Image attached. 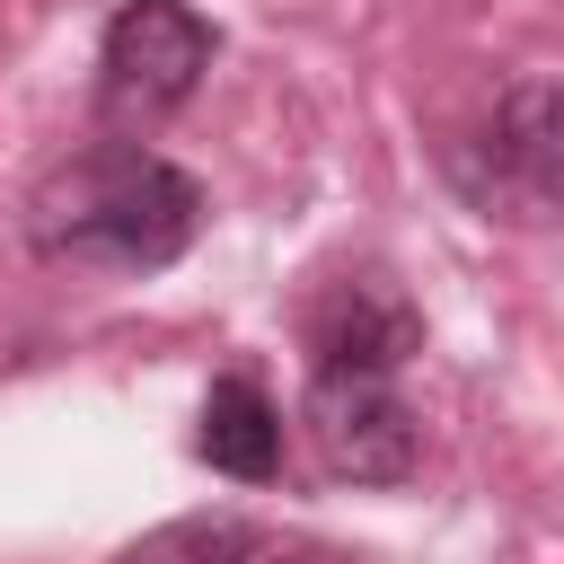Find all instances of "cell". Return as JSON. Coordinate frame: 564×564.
Instances as JSON below:
<instances>
[{
  "label": "cell",
  "instance_id": "52a82bcc",
  "mask_svg": "<svg viewBox=\"0 0 564 564\" xmlns=\"http://www.w3.org/2000/svg\"><path fill=\"white\" fill-rule=\"evenodd\" d=\"M247 555H256L247 520H229V511H194V520H167V529L132 538L115 564H247Z\"/></svg>",
  "mask_w": 564,
  "mask_h": 564
},
{
  "label": "cell",
  "instance_id": "ba28073f",
  "mask_svg": "<svg viewBox=\"0 0 564 564\" xmlns=\"http://www.w3.org/2000/svg\"><path fill=\"white\" fill-rule=\"evenodd\" d=\"M264 564H352V555H326V546H300V555H264Z\"/></svg>",
  "mask_w": 564,
  "mask_h": 564
},
{
  "label": "cell",
  "instance_id": "3957f363",
  "mask_svg": "<svg viewBox=\"0 0 564 564\" xmlns=\"http://www.w3.org/2000/svg\"><path fill=\"white\" fill-rule=\"evenodd\" d=\"M458 176L502 220H564V88L520 79L476 132V150L458 159Z\"/></svg>",
  "mask_w": 564,
  "mask_h": 564
},
{
  "label": "cell",
  "instance_id": "5b68a950",
  "mask_svg": "<svg viewBox=\"0 0 564 564\" xmlns=\"http://www.w3.org/2000/svg\"><path fill=\"white\" fill-rule=\"evenodd\" d=\"M423 344L414 308L379 282H335L317 308H308V370H379L397 379V361Z\"/></svg>",
  "mask_w": 564,
  "mask_h": 564
},
{
  "label": "cell",
  "instance_id": "7a4b0ae2",
  "mask_svg": "<svg viewBox=\"0 0 564 564\" xmlns=\"http://www.w3.org/2000/svg\"><path fill=\"white\" fill-rule=\"evenodd\" d=\"M212 53H220V35H212L203 9H185V0H123L106 18V44H97V97L123 123L167 115V106L194 97Z\"/></svg>",
  "mask_w": 564,
  "mask_h": 564
},
{
  "label": "cell",
  "instance_id": "277c9868",
  "mask_svg": "<svg viewBox=\"0 0 564 564\" xmlns=\"http://www.w3.org/2000/svg\"><path fill=\"white\" fill-rule=\"evenodd\" d=\"M308 441L352 485H405L423 467V423L379 370H308Z\"/></svg>",
  "mask_w": 564,
  "mask_h": 564
},
{
  "label": "cell",
  "instance_id": "6da1fadb",
  "mask_svg": "<svg viewBox=\"0 0 564 564\" xmlns=\"http://www.w3.org/2000/svg\"><path fill=\"white\" fill-rule=\"evenodd\" d=\"M203 229V185L141 150V141H97L70 167H53L26 203V238L70 264H115V273H159L194 247Z\"/></svg>",
  "mask_w": 564,
  "mask_h": 564
},
{
  "label": "cell",
  "instance_id": "8992f818",
  "mask_svg": "<svg viewBox=\"0 0 564 564\" xmlns=\"http://www.w3.org/2000/svg\"><path fill=\"white\" fill-rule=\"evenodd\" d=\"M194 449H203L220 476L264 485V476L282 467V414H273V397H264L256 379H212L203 423H194Z\"/></svg>",
  "mask_w": 564,
  "mask_h": 564
}]
</instances>
